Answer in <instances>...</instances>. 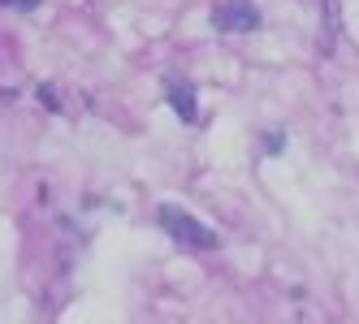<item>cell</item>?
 <instances>
[{
  "label": "cell",
  "mask_w": 359,
  "mask_h": 324,
  "mask_svg": "<svg viewBox=\"0 0 359 324\" xmlns=\"http://www.w3.org/2000/svg\"><path fill=\"white\" fill-rule=\"evenodd\" d=\"M161 230L169 234V238H177L182 246H195V251H217L221 246V238L203 225V220H195L187 208H173V204H161Z\"/></svg>",
  "instance_id": "1"
},
{
  "label": "cell",
  "mask_w": 359,
  "mask_h": 324,
  "mask_svg": "<svg viewBox=\"0 0 359 324\" xmlns=\"http://www.w3.org/2000/svg\"><path fill=\"white\" fill-rule=\"evenodd\" d=\"M212 27L225 35H247V31H260V9L251 0H217L212 5Z\"/></svg>",
  "instance_id": "2"
},
{
  "label": "cell",
  "mask_w": 359,
  "mask_h": 324,
  "mask_svg": "<svg viewBox=\"0 0 359 324\" xmlns=\"http://www.w3.org/2000/svg\"><path fill=\"white\" fill-rule=\"evenodd\" d=\"M169 104L177 108V117H182V121H195V117H199V113H195V91H191L187 83L169 91Z\"/></svg>",
  "instance_id": "3"
},
{
  "label": "cell",
  "mask_w": 359,
  "mask_h": 324,
  "mask_svg": "<svg viewBox=\"0 0 359 324\" xmlns=\"http://www.w3.org/2000/svg\"><path fill=\"white\" fill-rule=\"evenodd\" d=\"M0 5H13V9H35L39 0H0Z\"/></svg>",
  "instance_id": "4"
}]
</instances>
